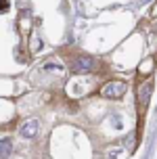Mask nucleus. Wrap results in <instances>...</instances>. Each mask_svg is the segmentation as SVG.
Here are the masks:
<instances>
[{
  "mask_svg": "<svg viewBox=\"0 0 157 159\" xmlns=\"http://www.w3.org/2000/svg\"><path fill=\"white\" fill-rule=\"evenodd\" d=\"M40 132V121L38 119H27L25 124H21L19 128V134L23 136V138H34V136H38Z\"/></svg>",
  "mask_w": 157,
  "mask_h": 159,
  "instance_id": "5",
  "label": "nucleus"
},
{
  "mask_svg": "<svg viewBox=\"0 0 157 159\" xmlns=\"http://www.w3.org/2000/svg\"><path fill=\"white\" fill-rule=\"evenodd\" d=\"M126 90H128L126 82H122V80H109L107 84H103L101 96L103 98H109V101H118V98H122L126 94Z\"/></svg>",
  "mask_w": 157,
  "mask_h": 159,
  "instance_id": "2",
  "label": "nucleus"
},
{
  "mask_svg": "<svg viewBox=\"0 0 157 159\" xmlns=\"http://www.w3.org/2000/svg\"><path fill=\"white\" fill-rule=\"evenodd\" d=\"M136 98H138V107H141V111H145L147 109V105H149L151 101V94H153V80H147V82H142L141 86H138V90H136Z\"/></svg>",
  "mask_w": 157,
  "mask_h": 159,
  "instance_id": "3",
  "label": "nucleus"
},
{
  "mask_svg": "<svg viewBox=\"0 0 157 159\" xmlns=\"http://www.w3.org/2000/svg\"><path fill=\"white\" fill-rule=\"evenodd\" d=\"M126 157H128V151H126V147L122 143L111 144L109 149L105 151V159H126Z\"/></svg>",
  "mask_w": 157,
  "mask_h": 159,
  "instance_id": "6",
  "label": "nucleus"
},
{
  "mask_svg": "<svg viewBox=\"0 0 157 159\" xmlns=\"http://www.w3.org/2000/svg\"><path fill=\"white\" fill-rule=\"evenodd\" d=\"M13 151V143L11 138H0V157H8Z\"/></svg>",
  "mask_w": 157,
  "mask_h": 159,
  "instance_id": "7",
  "label": "nucleus"
},
{
  "mask_svg": "<svg viewBox=\"0 0 157 159\" xmlns=\"http://www.w3.org/2000/svg\"><path fill=\"white\" fill-rule=\"evenodd\" d=\"M8 11V0H0V13H7Z\"/></svg>",
  "mask_w": 157,
  "mask_h": 159,
  "instance_id": "8",
  "label": "nucleus"
},
{
  "mask_svg": "<svg viewBox=\"0 0 157 159\" xmlns=\"http://www.w3.org/2000/svg\"><path fill=\"white\" fill-rule=\"evenodd\" d=\"M92 88H94V78H71L65 86V92L71 98H80V96H86Z\"/></svg>",
  "mask_w": 157,
  "mask_h": 159,
  "instance_id": "1",
  "label": "nucleus"
},
{
  "mask_svg": "<svg viewBox=\"0 0 157 159\" xmlns=\"http://www.w3.org/2000/svg\"><path fill=\"white\" fill-rule=\"evenodd\" d=\"M94 67H96V61H94L92 57H78L76 61H73V65H71V69L76 73H88V71H92Z\"/></svg>",
  "mask_w": 157,
  "mask_h": 159,
  "instance_id": "4",
  "label": "nucleus"
}]
</instances>
